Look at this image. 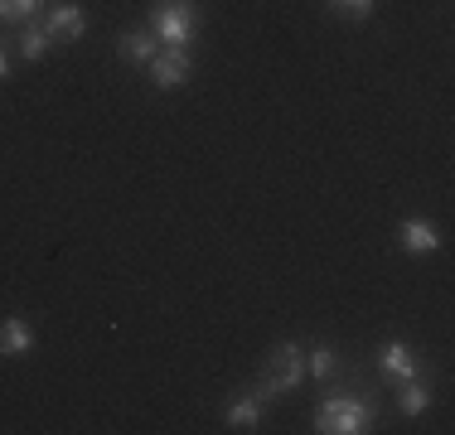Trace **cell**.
I'll list each match as a JSON object with an SVG mask.
<instances>
[{"instance_id":"6da1fadb","label":"cell","mask_w":455,"mask_h":435,"mask_svg":"<svg viewBox=\"0 0 455 435\" xmlns=\"http://www.w3.org/2000/svg\"><path fill=\"white\" fill-rule=\"evenodd\" d=\"M300 383H306V344H276L262 373H257V397L262 401L291 397Z\"/></svg>"},{"instance_id":"7a4b0ae2","label":"cell","mask_w":455,"mask_h":435,"mask_svg":"<svg viewBox=\"0 0 455 435\" xmlns=\"http://www.w3.org/2000/svg\"><path fill=\"white\" fill-rule=\"evenodd\" d=\"M194 29H199V0H160L150 10V35L160 49H189Z\"/></svg>"},{"instance_id":"3957f363","label":"cell","mask_w":455,"mask_h":435,"mask_svg":"<svg viewBox=\"0 0 455 435\" xmlns=\"http://www.w3.org/2000/svg\"><path fill=\"white\" fill-rule=\"evenodd\" d=\"M373 426V401L359 397V392H344V397H330L315 411V431L320 435H363Z\"/></svg>"},{"instance_id":"277c9868","label":"cell","mask_w":455,"mask_h":435,"mask_svg":"<svg viewBox=\"0 0 455 435\" xmlns=\"http://www.w3.org/2000/svg\"><path fill=\"white\" fill-rule=\"evenodd\" d=\"M146 68H150V83H156V92H175V87L189 83L194 53H189V49H160L156 59L146 63Z\"/></svg>"},{"instance_id":"5b68a950","label":"cell","mask_w":455,"mask_h":435,"mask_svg":"<svg viewBox=\"0 0 455 435\" xmlns=\"http://www.w3.org/2000/svg\"><path fill=\"white\" fill-rule=\"evenodd\" d=\"M397 242H403V252H411V257H427L441 247V227L431 223V218H407V223L397 227Z\"/></svg>"},{"instance_id":"8992f818","label":"cell","mask_w":455,"mask_h":435,"mask_svg":"<svg viewBox=\"0 0 455 435\" xmlns=\"http://www.w3.org/2000/svg\"><path fill=\"white\" fill-rule=\"evenodd\" d=\"M44 29L53 39H83L88 35V10L83 5H49L44 10Z\"/></svg>"},{"instance_id":"52a82bcc","label":"cell","mask_w":455,"mask_h":435,"mask_svg":"<svg viewBox=\"0 0 455 435\" xmlns=\"http://www.w3.org/2000/svg\"><path fill=\"white\" fill-rule=\"evenodd\" d=\"M35 348V324L25 314H5L0 320V358H25Z\"/></svg>"},{"instance_id":"ba28073f","label":"cell","mask_w":455,"mask_h":435,"mask_svg":"<svg viewBox=\"0 0 455 435\" xmlns=\"http://www.w3.org/2000/svg\"><path fill=\"white\" fill-rule=\"evenodd\" d=\"M262 407H267V401L257 397V392H252V397H233L223 407V421L233 431H257V426H262Z\"/></svg>"},{"instance_id":"9c48e42d","label":"cell","mask_w":455,"mask_h":435,"mask_svg":"<svg viewBox=\"0 0 455 435\" xmlns=\"http://www.w3.org/2000/svg\"><path fill=\"white\" fill-rule=\"evenodd\" d=\"M378 368L393 377H417V358H411V348L403 339H387L383 348H378Z\"/></svg>"},{"instance_id":"30bf717a","label":"cell","mask_w":455,"mask_h":435,"mask_svg":"<svg viewBox=\"0 0 455 435\" xmlns=\"http://www.w3.org/2000/svg\"><path fill=\"white\" fill-rule=\"evenodd\" d=\"M116 53H122L126 63H150V59L160 53V44H156V35H150V29H132V35L116 39Z\"/></svg>"},{"instance_id":"8fae6325","label":"cell","mask_w":455,"mask_h":435,"mask_svg":"<svg viewBox=\"0 0 455 435\" xmlns=\"http://www.w3.org/2000/svg\"><path fill=\"white\" fill-rule=\"evenodd\" d=\"M427 407H431V387L421 383V377H403V387H397V411H403V416H421Z\"/></svg>"},{"instance_id":"7c38bea8","label":"cell","mask_w":455,"mask_h":435,"mask_svg":"<svg viewBox=\"0 0 455 435\" xmlns=\"http://www.w3.org/2000/svg\"><path fill=\"white\" fill-rule=\"evenodd\" d=\"M49 49H53V35H49L44 25H25V29H20V39H15V53H20V59L39 63Z\"/></svg>"},{"instance_id":"4fadbf2b","label":"cell","mask_w":455,"mask_h":435,"mask_svg":"<svg viewBox=\"0 0 455 435\" xmlns=\"http://www.w3.org/2000/svg\"><path fill=\"white\" fill-rule=\"evenodd\" d=\"M334 368H339V353H334L330 344H310V353H306V377H315V383H330Z\"/></svg>"},{"instance_id":"5bb4252c","label":"cell","mask_w":455,"mask_h":435,"mask_svg":"<svg viewBox=\"0 0 455 435\" xmlns=\"http://www.w3.org/2000/svg\"><path fill=\"white\" fill-rule=\"evenodd\" d=\"M44 10V0H0V25H29Z\"/></svg>"},{"instance_id":"9a60e30c","label":"cell","mask_w":455,"mask_h":435,"mask_svg":"<svg viewBox=\"0 0 455 435\" xmlns=\"http://www.w3.org/2000/svg\"><path fill=\"white\" fill-rule=\"evenodd\" d=\"M330 10L344 20H368L373 15V0H330Z\"/></svg>"},{"instance_id":"2e32d148","label":"cell","mask_w":455,"mask_h":435,"mask_svg":"<svg viewBox=\"0 0 455 435\" xmlns=\"http://www.w3.org/2000/svg\"><path fill=\"white\" fill-rule=\"evenodd\" d=\"M10 78V53H5V44H0V83Z\"/></svg>"}]
</instances>
